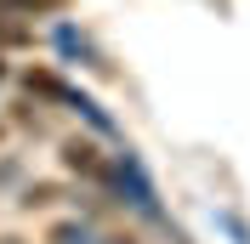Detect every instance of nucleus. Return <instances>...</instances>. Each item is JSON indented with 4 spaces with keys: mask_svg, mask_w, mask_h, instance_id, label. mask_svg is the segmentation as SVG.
<instances>
[{
    "mask_svg": "<svg viewBox=\"0 0 250 244\" xmlns=\"http://www.w3.org/2000/svg\"><path fill=\"white\" fill-rule=\"evenodd\" d=\"M62 165L80 170V176H91V182H114V165L91 148V142H62Z\"/></svg>",
    "mask_w": 250,
    "mask_h": 244,
    "instance_id": "obj_1",
    "label": "nucleus"
},
{
    "mask_svg": "<svg viewBox=\"0 0 250 244\" xmlns=\"http://www.w3.org/2000/svg\"><path fill=\"white\" fill-rule=\"evenodd\" d=\"M62 0H0V17H34V12H57Z\"/></svg>",
    "mask_w": 250,
    "mask_h": 244,
    "instance_id": "obj_2",
    "label": "nucleus"
},
{
    "mask_svg": "<svg viewBox=\"0 0 250 244\" xmlns=\"http://www.w3.org/2000/svg\"><path fill=\"white\" fill-rule=\"evenodd\" d=\"M51 244H97V233L80 222H62V227H51Z\"/></svg>",
    "mask_w": 250,
    "mask_h": 244,
    "instance_id": "obj_3",
    "label": "nucleus"
},
{
    "mask_svg": "<svg viewBox=\"0 0 250 244\" xmlns=\"http://www.w3.org/2000/svg\"><path fill=\"white\" fill-rule=\"evenodd\" d=\"M23 40H29L23 29H12V23H0V46H23Z\"/></svg>",
    "mask_w": 250,
    "mask_h": 244,
    "instance_id": "obj_4",
    "label": "nucleus"
},
{
    "mask_svg": "<svg viewBox=\"0 0 250 244\" xmlns=\"http://www.w3.org/2000/svg\"><path fill=\"white\" fill-rule=\"evenodd\" d=\"M0 244H17V239H0Z\"/></svg>",
    "mask_w": 250,
    "mask_h": 244,
    "instance_id": "obj_5",
    "label": "nucleus"
}]
</instances>
